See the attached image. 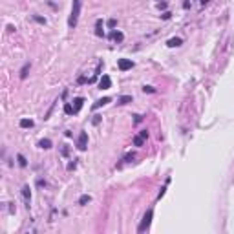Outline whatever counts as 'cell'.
<instances>
[{
    "label": "cell",
    "mask_w": 234,
    "mask_h": 234,
    "mask_svg": "<svg viewBox=\"0 0 234 234\" xmlns=\"http://www.w3.org/2000/svg\"><path fill=\"white\" fill-rule=\"evenodd\" d=\"M99 88H101V90H108V88H112V79H110L108 75H102L101 81H99Z\"/></svg>",
    "instance_id": "5b68a950"
},
{
    "label": "cell",
    "mask_w": 234,
    "mask_h": 234,
    "mask_svg": "<svg viewBox=\"0 0 234 234\" xmlns=\"http://www.w3.org/2000/svg\"><path fill=\"white\" fill-rule=\"evenodd\" d=\"M165 190H167V188H165V187H163V188L159 190V194H157V199H161V198L165 196Z\"/></svg>",
    "instance_id": "d4e9b609"
},
{
    "label": "cell",
    "mask_w": 234,
    "mask_h": 234,
    "mask_svg": "<svg viewBox=\"0 0 234 234\" xmlns=\"http://www.w3.org/2000/svg\"><path fill=\"white\" fill-rule=\"evenodd\" d=\"M134 157H135V156H134L132 152H130V154H126V156H125V161H126V163H128V161H134Z\"/></svg>",
    "instance_id": "7402d4cb"
},
{
    "label": "cell",
    "mask_w": 234,
    "mask_h": 234,
    "mask_svg": "<svg viewBox=\"0 0 234 234\" xmlns=\"http://www.w3.org/2000/svg\"><path fill=\"white\" fill-rule=\"evenodd\" d=\"M82 102H84V99H82V97H75L73 99V113H77L79 110L82 108Z\"/></svg>",
    "instance_id": "8992f818"
},
{
    "label": "cell",
    "mask_w": 234,
    "mask_h": 234,
    "mask_svg": "<svg viewBox=\"0 0 234 234\" xmlns=\"http://www.w3.org/2000/svg\"><path fill=\"white\" fill-rule=\"evenodd\" d=\"M81 6H82V0H73L71 15H70V18H68V26H70V27L77 26V20H79V15H81Z\"/></svg>",
    "instance_id": "6da1fadb"
},
{
    "label": "cell",
    "mask_w": 234,
    "mask_h": 234,
    "mask_svg": "<svg viewBox=\"0 0 234 234\" xmlns=\"http://www.w3.org/2000/svg\"><path fill=\"white\" fill-rule=\"evenodd\" d=\"M90 201H92V198L88 196V194H84V196L79 198V205H86V203H90Z\"/></svg>",
    "instance_id": "e0dca14e"
},
{
    "label": "cell",
    "mask_w": 234,
    "mask_h": 234,
    "mask_svg": "<svg viewBox=\"0 0 234 234\" xmlns=\"http://www.w3.org/2000/svg\"><path fill=\"white\" fill-rule=\"evenodd\" d=\"M143 92H144V93H154V92H156V88H154V86H144V88H143Z\"/></svg>",
    "instance_id": "d6986e66"
},
{
    "label": "cell",
    "mask_w": 234,
    "mask_h": 234,
    "mask_svg": "<svg viewBox=\"0 0 234 234\" xmlns=\"http://www.w3.org/2000/svg\"><path fill=\"white\" fill-rule=\"evenodd\" d=\"M18 125H20V128H31L33 126V121L31 119H20Z\"/></svg>",
    "instance_id": "5bb4252c"
},
{
    "label": "cell",
    "mask_w": 234,
    "mask_h": 234,
    "mask_svg": "<svg viewBox=\"0 0 234 234\" xmlns=\"http://www.w3.org/2000/svg\"><path fill=\"white\" fill-rule=\"evenodd\" d=\"M199 2H201V6H205V4H209L210 0H199Z\"/></svg>",
    "instance_id": "f1b7e54d"
},
{
    "label": "cell",
    "mask_w": 234,
    "mask_h": 234,
    "mask_svg": "<svg viewBox=\"0 0 234 234\" xmlns=\"http://www.w3.org/2000/svg\"><path fill=\"white\" fill-rule=\"evenodd\" d=\"M29 68H31L29 62L22 66V70H20V79H26V77H27V71H29Z\"/></svg>",
    "instance_id": "4fadbf2b"
},
{
    "label": "cell",
    "mask_w": 234,
    "mask_h": 234,
    "mask_svg": "<svg viewBox=\"0 0 234 234\" xmlns=\"http://www.w3.org/2000/svg\"><path fill=\"white\" fill-rule=\"evenodd\" d=\"M110 101H112V99H110V97H102V99H99V101H97V102H95V104H93V110H97V108H101V106H104V104H108Z\"/></svg>",
    "instance_id": "30bf717a"
},
{
    "label": "cell",
    "mask_w": 234,
    "mask_h": 234,
    "mask_svg": "<svg viewBox=\"0 0 234 234\" xmlns=\"http://www.w3.org/2000/svg\"><path fill=\"white\" fill-rule=\"evenodd\" d=\"M152 216H154V212L152 210H146L144 212V216H143V221H141V225L137 227V232H144L150 227V221H152Z\"/></svg>",
    "instance_id": "7a4b0ae2"
},
{
    "label": "cell",
    "mask_w": 234,
    "mask_h": 234,
    "mask_svg": "<svg viewBox=\"0 0 234 234\" xmlns=\"http://www.w3.org/2000/svg\"><path fill=\"white\" fill-rule=\"evenodd\" d=\"M143 137H144V139H146V137H148V132H146V130H141V132H139Z\"/></svg>",
    "instance_id": "4316f807"
},
{
    "label": "cell",
    "mask_w": 234,
    "mask_h": 234,
    "mask_svg": "<svg viewBox=\"0 0 234 234\" xmlns=\"http://www.w3.org/2000/svg\"><path fill=\"white\" fill-rule=\"evenodd\" d=\"M115 26H117V20H115V18H110V20H108V27H112V29H113Z\"/></svg>",
    "instance_id": "44dd1931"
},
{
    "label": "cell",
    "mask_w": 234,
    "mask_h": 234,
    "mask_svg": "<svg viewBox=\"0 0 234 234\" xmlns=\"http://www.w3.org/2000/svg\"><path fill=\"white\" fill-rule=\"evenodd\" d=\"M181 44H183V40H181L179 37H174V39H170L168 42H167L168 48H177V46H181Z\"/></svg>",
    "instance_id": "52a82bcc"
},
{
    "label": "cell",
    "mask_w": 234,
    "mask_h": 234,
    "mask_svg": "<svg viewBox=\"0 0 234 234\" xmlns=\"http://www.w3.org/2000/svg\"><path fill=\"white\" fill-rule=\"evenodd\" d=\"M17 159H18V165H20V167H26V165H27V161H26V157H24L22 154H18V156H17Z\"/></svg>",
    "instance_id": "ac0fdd59"
},
{
    "label": "cell",
    "mask_w": 234,
    "mask_h": 234,
    "mask_svg": "<svg viewBox=\"0 0 234 234\" xmlns=\"http://www.w3.org/2000/svg\"><path fill=\"white\" fill-rule=\"evenodd\" d=\"M39 146L48 150V148H51V141H50V139H40V141H39Z\"/></svg>",
    "instance_id": "9a60e30c"
},
{
    "label": "cell",
    "mask_w": 234,
    "mask_h": 234,
    "mask_svg": "<svg viewBox=\"0 0 234 234\" xmlns=\"http://www.w3.org/2000/svg\"><path fill=\"white\" fill-rule=\"evenodd\" d=\"M170 15H172V13H170V11H165V13H163V15H161V17H163V20H168V18H170Z\"/></svg>",
    "instance_id": "603a6c76"
},
{
    "label": "cell",
    "mask_w": 234,
    "mask_h": 234,
    "mask_svg": "<svg viewBox=\"0 0 234 234\" xmlns=\"http://www.w3.org/2000/svg\"><path fill=\"white\" fill-rule=\"evenodd\" d=\"M183 8H185V9H188V8H190V2H188V0H187V2L183 4Z\"/></svg>",
    "instance_id": "83f0119b"
},
{
    "label": "cell",
    "mask_w": 234,
    "mask_h": 234,
    "mask_svg": "<svg viewBox=\"0 0 234 234\" xmlns=\"http://www.w3.org/2000/svg\"><path fill=\"white\" fill-rule=\"evenodd\" d=\"M112 39L115 40V42H123V39H125V35H123L121 31H117V29H115V31L112 33Z\"/></svg>",
    "instance_id": "7c38bea8"
},
{
    "label": "cell",
    "mask_w": 234,
    "mask_h": 234,
    "mask_svg": "<svg viewBox=\"0 0 234 234\" xmlns=\"http://www.w3.org/2000/svg\"><path fill=\"white\" fill-rule=\"evenodd\" d=\"M95 35H97V37H104V31H102V20L101 18L95 22Z\"/></svg>",
    "instance_id": "ba28073f"
},
{
    "label": "cell",
    "mask_w": 234,
    "mask_h": 234,
    "mask_svg": "<svg viewBox=\"0 0 234 234\" xmlns=\"http://www.w3.org/2000/svg\"><path fill=\"white\" fill-rule=\"evenodd\" d=\"M99 121H101V115H93V125H99Z\"/></svg>",
    "instance_id": "484cf974"
},
{
    "label": "cell",
    "mask_w": 234,
    "mask_h": 234,
    "mask_svg": "<svg viewBox=\"0 0 234 234\" xmlns=\"http://www.w3.org/2000/svg\"><path fill=\"white\" fill-rule=\"evenodd\" d=\"M22 196H24V199H26V203H27V207H29V199H31V190H29V187H26L22 188Z\"/></svg>",
    "instance_id": "9c48e42d"
},
{
    "label": "cell",
    "mask_w": 234,
    "mask_h": 234,
    "mask_svg": "<svg viewBox=\"0 0 234 234\" xmlns=\"http://www.w3.org/2000/svg\"><path fill=\"white\" fill-rule=\"evenodd\" d=\"M35 20L39 24H46V18H42V17H35Z\"/></svg>",
    "instance_id": "cb8c5ba5"
},
{
    "label": "cell",
    "mask_w": 234,
    "mask_h": 234,
    "mask_svg": "<svg viewBox=\"0 0 234 234\" xmlns=\"http://www.w3.org/2000/svg\"><path fill=\"white\" fill-rule=\"evenodd\" d=\"M64 112H66V113H73V106L66 102V104H64Z\"/></svg>",
    "instance_id": "ffe728a7"
},
{
    "label": "cell",
    "mask_w": 234,
    "mask_h": 234,
    "mask_svg": "<svg viewBox=\"0 0 234 234\" xmlns=\"http://www.w3.org/2000/svg\"><path fill=\"white\" fill-rule=\"evenodd\" d=\"M117 66H119L121 71H128V70L134 68V62L130 59H119V60H117Z\"/></svg>",
    "instance_id": "3957f363"
},
{
    "label": "cell",
    "mask_w": 234,
    "mask_h": 234,
    "mask_svg": "<svg viewBox=\"0 0 234 234\" xmlns=\"http://www.w3.org/2000/svg\"><path fill=\"white\" fill-rule=\"evenodd\" d=\"M128 102H132V95H123V97H119V104H128Z\"/></svg>",
    "instance_id": "2e32d148"
},
{
    "label": "cell",
    "mask_w": 234,
    "mask_h": 234,
    "mask_svg": "<svg viewBox=\"0 0 234 234\" xmlns=\"http://www.w3.org/2000/svg\"><path fill=\"white\" fill-rule=\"evenodd\" d=\"M86 146H88V134L86 132H81L79 139H77V148L79 150H86Z\"/></svg>",
    "instance_id": "277c9868"
},
{
    "label": "cell",
    "mask_w": 234,
    "mask_h": 234,
    "mask_svg": "<svg viewBox=\"0 0 234 234\" xmlns=\"http://www.w3.org/2000/svg\"><path fill=\"white\" fill-rule=\"evenodd\" d=\"M143 144H144V137L141 134H137L134 137V146H143Z\"/></svg>",
    "instance_id": "8fae6325"
}]
</instances>
